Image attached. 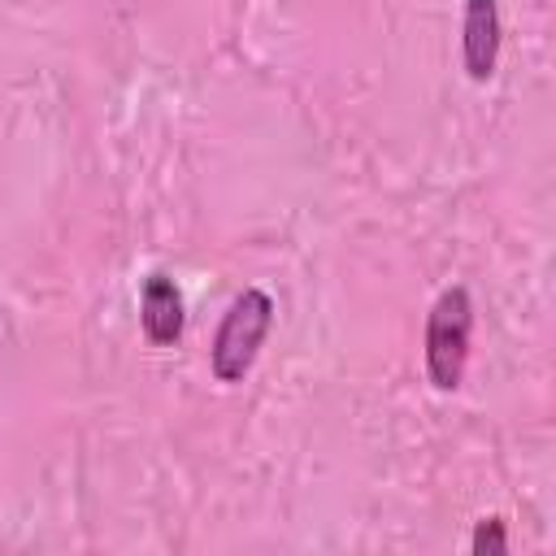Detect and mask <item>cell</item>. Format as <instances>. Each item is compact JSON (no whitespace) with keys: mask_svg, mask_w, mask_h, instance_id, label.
Returning <instances> with one entry per match:
<instances>
[{"mask_svg":"<svg viewBox=\"0 0 556 556\" xmlns=\"http://www.w3.org/2000/svg\"><path fill=\"white\" fill-rule=\"evenodd\" d=\"M269 326H274V300L261 287H243L217 321V334L208 348L213 378L217 382H243L248 369L256 365V352H261Z\"/></svg>","mask_w":556,"mask_h":556,"instance_id":"6da1fadb","label":"cell"},{"mask_svg":"<svg viewBox=\"0 0 556 556\" xmlns=\"http://www.w3.org/2000/svg\"><path fill=\"white\" fill-rule=\"evenodd\" d=\"M473 339V300L465 287H447L426 313V378L434 391H456L465 382Z\"/></svg>","mask_w":556,"mask_h":556,"instance_id":"7a4b0ae2","label":"cell"},{"mask_svg":"<svg viewBox=\"0 0 556 556\" xmlns=\"http://www.w3.org/2000/svg\"><path fill=\"white\" fill-rule=\"evenodd\" d=\"M460 61L473 83H486L495 74V61H500V4L495 0H465Z\"/></svg>","mask_w":556,"mask_h":556,"instance_id":"3957f363","label":"cell"},{"mask_svg":"<svg viewBox=\"0 0 556 556\" xmlns=\"http://www.w3.org/2000/svg\"><path fill=\"white\" fill-rule=\"evenodd\" d=\"M182 291L169 274H148L143 278V291H139V326L148 334V343L156 348H169L182 339Z\"/></svg>","mask_w":556,"mask_h":556,"instance_id":"277c9868","label":"cell"},{"mask_svg":"<svg viewBox=\"0 0 556 556\" xmlns=\"http://www.w3.org/2000/svg\"><path fill=\"white\" fill-rule=\"evenodd\" d=\"M469 547H473L478 556H482V552H508V530H504V521H500V517L478 521V530H473Z\"/></svg>","mask_w":556,"mask_h":556,"instance_id":"5b68a950","label":"cell"}]
</instances>
